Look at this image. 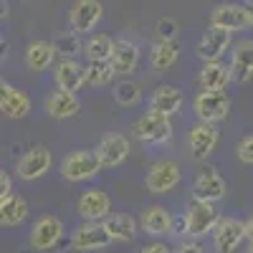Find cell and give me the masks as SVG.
Masks as SVG:
<instances>
[{
	"instance_id": "obj_42",
	"label": "cell",
	"mask_w": 253,
	"mask_h": 253,
	"mask_svg": "<svg viewBox=\"0 0 253 253\" xmlns=\"http://www.w3.org/2000/svg\"><path fill=\"white\" fill-rule=\"evenodd\" d=\"M246 253H253V243H248V251Z\"/></svg>"
},
{
	"instance_id": "obj_23",
	"label": "cell",
	"mask_w": 253,
	"mask_h": 253,
	"mask_svg": "<svg viewBox=\"0 0 253 253\" xmlns=\"http://www.w3.org/2000/svg\"><path fill=\"white\" fill-rule=\"evenodd\" d=\"M182 101H185V96H182V91L177 86L162 84V86H157L152 91V96H150V109L160 112L165 117H172V114H177L182 109Z\"/></svg>"
},
{
	"instance_id": "obj_11",
	"label": "cell",
	"mask_w": 253,
	"mask_h": 253,
	"mask_svg": "<svg viewBox=\"0 0 253 253\" xmlns=\"http://www.w3.org/2000/svg\"><path fill=\"white\" fill-rule=\"evenodd\" d=\"M218 142H220L218 124L198 122V124L190 126V132H187V147H190V152H193L195 160H208L218 147Z\"/></svg>"
},
{
	"instance_id": "obj_8",
	"label": "cell",
	"mask_w": 253,
	"mask_h": 253,
	"mask_svg": "<svg viewBox=\"0 0 253 253\" xmlns=\"http://www.w3.org/2000/svg\"><path fill=\"white\" fill-rule=\"evenodd\" d=\"M210 26L223 28V31H243L251 26V8L243 3H220L210 13Z\"/></svg>"
},
{
	"instance_id": "obj_17",
	"label": "cell",
	"mask_w": 253,
	"mask_h": 253,
	"mask_svg": "<svg viewBox=\"0 0 253 253\" xmlns=\"http://www.w3.org/2000/svg\"><path fill=\"white\" fill-rule=\"evenodd\" d=\"M172 213L167 210L165 205H147L139 215V228L144 230L147 236H172Z\"/></svg>"
},
{
	"instance_id": "obj_3",
	"label": "cell",
	"mask_w": 253,
	"mask_h": 253,
	"mask_svg": "<svg viewBox=\"0 0 253 253\" xmlns=\"http://www.w3.org/2000/svg\"><path fill=\"white\" fill-rule=\"evenodd\" d=\"M185 218H187V236L190 238H203L208 233H213L218 228V223L223 220L215 203H203V200H193L185 208Z\"/></svg>"
},
{
	"instance_id": "obj_31",
	"label": "cell",
	"mask_w": 253,
	"mask_h": 253,
	"mask_svg": "<svg viewBox=\"0 0 253 253\" xmlns=\"http://www.w3.org/2000/svg\"><path fill=\"white\" fill-rule=\"evenodd\" d=\"M114 101L119 104V107H134V104H139L142 99V89H139V84H134L132 79H122L114 84Z\"/></svg>"
},
{
	"instance_id": "obj_38",
	"label": "cell",
	"mask_w": 253,
	"mask_h": 253,
	"mask_svg": "<svg viewBox=\"0 0 253 253\" xmlns=\"http://www.w3.org/2000/svg\"><path fill=\"white\" fill-rule=\"evenodd\" d=\"M137 253H172V251L167 248L165 243H157V241H155V243H147V246H142Z\"/></svg>"
},
{
	"instance_id": "obj_37",
	"label": "cell",
	"mask_w": 253,
	"mask_h": 253,
	"mask_svg": "<svg viewBox=\"0 0 253 253\" xmlns=\"http://www.w3.org/2000/svg\"><path fill=\"white\" fill-rule=\"evenodd\" d=\"M172 236H187V218H185V213L175 218V223H172Z\"/></svg>"
},
{
	"instance_id": "obj_20",
	"label": "cell",
	"mask_w": 253,
	"mask_h": 253,
	"mask_svg": "<svg viewBox=\"0 0 253 253\" xmlns=\"http://www.w3.org/2000/svg\"><path fill=\"white\" fill-rule=\"evenodd\" d=\"M139 46L137 43H132V41H126V38H122V41H117V46H114V53H112V58H109V63H112V69H114V74L117 76H129V74H134L137 71V66H139Z\"/></svg>"
},
{
	"instance_id": "obj_19",
	"label": "cell",
	"mask_w": 253,
	"mask_h": 253,
	"mask_svg": "<svg viewBox=\"0 0 253 253\" xmlns=\"http://www.w3.org/2000/svg\"><path fill=\"white\" fill-rule=\"evenodd\" d=\"M230 81H233V71H230V66H225V63H220V61L203 63V69L198 74L200 91H225Z\"/></svg>"
},
{
	"instance_id": "obj_7",
	"label": "cell",
	"mask_w": 253,
	"mask_h": 253,
	"mask_svg": "<svg viewBox=\"0 0 253 253\" xmlns=\"http://www.w3.org/2000/svg\"><path fill=\"white\" fill-rule=\"evenodd\" d=\"M76 213L89 223H104L112 215V200L99 187L84 190V193L79 195V200H76Z\"/></svg>"
},
{
	"instance_id": "obj_21",
	"label": "cell",
	"mask_w": 253,
	"mask_h": 253,
	"mask_svg": "<svg viewBox=\"0 0 253 253\" xmlns=\"http://www.w3.org/2000/svg\"><path fill=\"white\" fill-rule=\"evenodd\" d=\"M96 152H99L104 167H119L126 157H129L132 147H129V139L124 134H107V137H101Z\"/></svg>"
},
{
	"instance_id": "obj_41",
	"label": "cell",
	"mask_w": 253,
	"mask_h": 253,
	"mask_svg": "<svg viewBox=\"0 0 253 253\" xmlns=\"http://www.w3.org/2000/svg\"><path fill=\"white\" fill-rule=\"evenodd\" d=\"M248 28H251V31H253V10H251V26H248Z\"/></svg>"
},
{
	"instance_id": "obj_14",
	"label": "cell",
	"mask_w": 253,
	"mask_h": 253,
	"mask_svg": "<svg viewBox=\"0 0 253 253\" xmlns=\"http://www.w3.org/2000/svg\"><path fill=\"white\" fill-rule=\"evenodd\" d=\"M230 46V31H223V28H215V26H210L200 41H198V46H195V56L203 61V63H213V61H220L223 53L228 51Z\"/></svg>"
},
{
	"instance_id": "obj_5",
	"label": "cell",
	"mask_w": 253,
	"mask_h": 253,
	"mask_svg": "<svg viewBox=\"0 0 253 253\" xmlns=\"http://www.w3.org/2000/svg\"><path fill=\"white\" fill-rule=\"evenodd\" d=\"M51 165H53L51 150H48L46 144H36V147H31V150H26L23 155L18 157L15 172H18L20 180L33 182V180H41L43 175H48Z\"/></svg>"
},
{
	"instance_id": "obj_25",
	"label": "cell",
	"mask_w": 253,
	"mask_h": 253,
	"mask_svg": "<svg viewBox=\"0 0 253 253\" xmlns=\"http://www.w3.org/2000/svg\"><path fill=\"white\" fill-rule=\"evenodd\" d=\"M230 71H233V81L246 84L253 76V41H241L233 48L230 56Z\"/></svg>"
},
{
	"instance_id": "obj_18",
	"label": "cell",
	"mask_w": 253,
	"mask_h": 253,
	"mask_svg": "<svg viewBox=\"0 0 253 253\" xmlns=\"http://www.w3.org/2000/svg\"><path fill=\"white\" fill-rule=\"evenodd\" d=\"M0 112L8 119H23L31 114V99L26 91L15 89L13 84H0Z\"/></svg>"
},
{
	"instance_id": "obj_24",
	"label": "cell",
	"mask_w": 253,
	"mask_h": 253,
	"mask_svg": "<svg viewBox=\"0 0 253 253\" xmlns=\"http://www.w3.org/2000/svg\"><path fill=\"white\" fill-rule=\"evenodd\" d=\"M53 58H56V48H53V41H31L26 46V66L31 71H46L53 66Z\"/></svg>"
},
{
	"instance_id": "obj_22",
	"label": "cell",
	"mask_w": 253,
	"mask_h": 253,
	"mask_svg": "<svg viewBox=\"0 0 253 253\" xmlns=\"http://www.w3.org/2000/svg\"><path fill=\"white\" fill-rule=\"evenodd\" d=\"M43 109H46V114L53 117V119H71V117L79 114L81 101H79L76 94H71V91H61V89H58V91H51V94L46 96Z\"/></svg>"
},
{
	"instance_id": "obj_15",
	"label": "cell",
	"mask_w": 253,
	"mask_h": 253,
	"mask_svg": "<svg viewBox=\"0 0 253 253\" xmlns=\"http://www.w3.org/2000/svg\"><path fill=\"white\" fill-rule=\"evenodd\" d=\"M243 241H246V220L223 218L213 230V246L218 253H236Z\"/></svg>"
},
{
	"instance_id": "obj_29",
	"label": "cell",
	"mask_w": 253,
	"mask_h": 253,
	"mask_svg": "<svg viewBox=\"0 0 253 253\" xmlns=\"http://www.w3.org/2000/svg\"><path fill=\"white\" fill-rule=\"evenodd\" d=\"M114 46L117 41L107 33H94L89 41H86V48H84V53L89 56V61H109L112 53H114Z\"/></svg>"
},
{
	"instance_id": "obj_32",
	"label": "cell",
	"mask_w": 253,
	"mask_h": 253,
	"mask_svg": "<svg viewBox=\"0 0 253 253\" xmlns=\"http://www.w3.org/2000/svg\"><path fill=\"white\" fill-rule=\"evenodd\" d=\"M53 48H56V53L61 58H76L79 53H84V48H86V46L81 43V36L79 33L69 31V33H61V36L53 38Z\"/></svg>"
},
{
	"instance_id": "obj_34",
	"label": "cell",
	"mask_w": 253,
	"mask_h": 253,
	"mask_svg": "<svg viewBox=\"0 0 253 253\" xmlns=\"http://www.w3.org/2000/svg\"><path fill=\"white\" fill-rule=\"evenodd\" d=\"M236 157H238L243 165H253V134H246V137L238 142Z\"/></svg>"
},
{
	"instance_id": "obj_40",
	"label": "cell",
	"mask_w": 253,
	"mask_h": 253,
	"mask_svg": "<svg viewBox=\"0 0 253 253\" xmlns=\"http://www.w3.org/2000/svg\"><path fill=\"white\" fill-rule=\"evenodd\" d=\"M243 5H248V8L253 10V0H243Z\"/></svg>"
},
{
	"instance_id": "obj_35",
	"label": "cell",
	"mask_w": 253,
	"mask_h": 253,
	"mask_svg": "<svg viewBox=\"0 0 253 253\" xmlns=\"http://www.w3.org/2000/svg\"><path fill=\"white\" fill-rule=\"evenodd\" d=\"M172 253H205V248L198 241H182L172 248Z\"/></svg>"
},
{
	"instance_id": "obj_26",
	"label": "cell",
	"mask_w": 253,
	"mask_h": 253,
	"mask_svg": "<svg viewBox=\"0 0 253 253\" xmlns=\"http://www.w3.org/2000/svg\"><path fill=\"white\" fill-rule=\"evenodd\" d=\"M28 218V200L23 195H10L5 200H0V223L3 228H18L20 223H26Z\"/></svg>"
},
{
	"instance_id": "obj_36",
	"label": "cell",
	"mask_w": 253,
	"mask_h": 253,
	"mask_svg": "<svg viewBox=\"0 0 253 253\" xmlns=\"http://www.w3.org/2000/svg\"><path fill=\"white\" fill-rule=\"evenodd\" d=\"M13 195V180L8 172H0V200H5Z\"/></svg>"
},
{
	"instance_id": "obj_39",
	"label": "cell",
	"mask_w": 253,
	"mask_h": 253,
	"mask_svg": "<svg viewBox=\"0 0 253 253\" xmlns=\"http://www.w3.org/2000/svg\"><path fill=\"white\" fill-rule=\"evenodd\" d=\"M246 241H248V243H253V215L246 220Z\"/></svg>"
},
{
	"instance_id": "obj_33",
	"label": "cell",
	"mask_w": 253,
	"mask_h": 253,
	"mask_svg": "<svg viewBox=\"0 0 253 253\" xmlns=\"http://www.w3.org/2000/svg\"><path fill=\"white\" fill-rule=\"evenodd\" d=\"M180 33V23L175 18H160L157 26H155V36L157 41H177Z\"/></svg>"
},
{
	"instance_id": "obj_16",
	"label": "cell",
	"mask_w": 253,
	"mask_h": 253,
	"mask_svg": "<svg viewBox=\"0 0 253 253\" xmlns=\"http://www.w3.org/2000/svg\"><path fill=\"white\" fill-rule=\"evenodd\" d=\"M53 81L61 91L76 94L86 84V66H81L76 58H61L53 66Z\"/></svg>"
},
{
	"instance_id": "obj_28",
	"label": "cell",
	"mask_w": 253,
	"mask_h": 253,
	"mask_svg": "<svg viewBox=\"0 0 253 253\" xmlns=\"http://www.w3.org/2000/svg\"><path fill=\"white\" fill-rule=\"evenodd\" d=\"M104 228H107V233L117 243H129L137 236V220L129 213H112L104 220Z\"/></svg>"
},
{
	"instance_id": "obj_9",
	"label": "cell",
	"mask_w": 253,
	"mask_h": 253,
	"mask_svg": "<svg viewBox=\"0 0 253 253\" xmlns=\"http://www.w3.org/2000/svg\"><path fill=\"white\" fill-rule=\"evenodd\" d=\"M101 18H104L101 0H76L69 10V26L74 33L84 36V33H91Z\"/></svg>"
},
{
	"instance_id": "obj_30",
	"label": "cell",
	"mask_w": 253,
	"mask_h": 253,
	"mask_svg": "<svg viewBox=\"0 0 253 253\" xmlns=\"http://www.w3.org/2000/svg\"><path fill=\"white\" fill-rule=\"evenodd\" d=\"M114 69H112V63L109 61H89L86 63V86H107V84L114 81Z\"/></svg>"
},
{
	"instance_id": "obj_1",
	"label": "cell",
	"mask_w": 253,
	"mask_h": 253,
	"mask_svg": "<svg viewBox=\"0 0 253 253\" xmlns=\"http://www.w3.org/2000/svg\"><path fill=\"white\" fill-rule=\"evenodd\" d=\"M101 167H104V162L96 150H74L61 160L58 170L66 182H86L99 175Z\"/></svg>"
},
{
	"instance_id": "obj_27",
	"label": "cell",
	"mask_w": 253,
	"mask_h": 253,
	"mask_svg": "<svg viewBox=\"0 0 253 253\" xmlns=\"http://www.w3.org/2000/svg\"><path fill=\"white\" fill-rule=\"evenodd\" d=\"M180 58V43L177 41H155L150 48V66L155 71L172 69Z\"/></svg>"
},
{
	"instance_id": "obj_2",
	"label": "cell",
	"mask_w": 253,
	"mask_h": 253,
	"mask_svg": "<svg viewBox=\"0 0 253 253\" xmlns=\"http://www.w3.org/2000/svg\"><path fill=\"white\" fill-rule=\"evenodd\" d=\"M132 132L144 144H165L172 139V122H170V117L150 109L132 124Z\"/></svg>"
},
{
	"instance_id": "obj_12",
	"label": "cell",
	"mask_w": 253,
	"mask_h": 253,
	"mask_svg": "<svg viewBox=\"0 0 253 253\" xmlns=\"http://www.w3.org/2000/svg\"><path fill=\"white\" fill-rule=\"evenodd\" d=\"M63 236V223L56 215H41L28 233V243L33 251H51Z\"/></svg>"
},
{
	"instance_id": "obj_10",
	"label": "cell",
	"mask_w": 253,
	"mask_h": 253,
	"mask_svg": "<svg viewBox=\"0 0 253 253\" xmlns=\"http://www.w3.org/2000/svg\"><path fill=\"white\" fill-rule=\"evenodd\" d=\"M114 241L112 236L107 233V228H104V223H89L84 220L74 233H71V248L74 251H104L109 248Z\"/></svg>"
},
{
	"instance_id": "obj_13",
	"label": "cell",
	"mask_w": 253,
	"mask_h": 253,
	"mask_svg": "<svg viewBox=\"0 0 253 253\" xmlns=\"http://www.w3.org/2000/svg\"><path fill=\"white\" fill-rule=\"evenodd\" d=\"M228 195V182L223 180V175L213 167L203 170L195 182H193V200H203V203H220Z\"/></svg>"
},
{
	"instance_id": "obj_4",
	"label": "cell",
	"mask_w": 253,
	"mask_h": 253,
	"mask_svg": "<svg viewBox=\"0 0 253 253\" xmlns=\"http://www.w3.org/2000/svg\"><path fill=\"white\" fill-rule=\"evenodd\" d=\"M180 165L175 160H157L150 165V170L144 175V187L152 195H165L180 185Z\"/></svg>"
},
{
	"instance_id": "obj_6",
	"label": "cell",
	"mask_w": 253,
	"mask_h": 253,
	"mask_svg": "<svg viewBox=\"0 0 253 253\" xmlns=\"http://www.w3.org/2000/svg\"><path fill=\"white\" fill-rule=\"evenodd\" d=\"M193 112H195L198 122L218 124V122L228 119V114H230V99L225 91H200L193 99Z\"/></svg>"
}]
</instances>
